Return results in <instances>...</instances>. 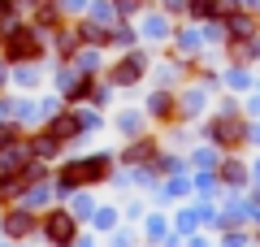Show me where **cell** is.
Here are the masks:
<instances>
[{
	"instance_id": "6da1fadb",
	"label": "cell",
	"mask_w": 260,
	"mask_h": 247,
	"mask_svg": "<svg viewBox=\"0 0 260 247\" xmlns=\"http://www.w3.org/2000/svg\"><path fill=\"white\" fill-rule=\"evenodd\" d=\"M48 238H52V243H70V238H74V221L65 217V212H52V217H48Z\"/></svg>"
},
{
	"instance_id": "7a4b0ae2",
	"label": "cell",
	"mask_w": 260,
	"mask_h": 247,
	"mask_svg": "<svg viewBox=\"0 0 260 247\" xmlns=\"http://www.w3.org/2000/svg\"><path fill=\"white\" fill-rule=\"evenodd\" d=\"M5 9H9V5H5V0H0V18H5Z\"/></svg>"
}]
</instances>
